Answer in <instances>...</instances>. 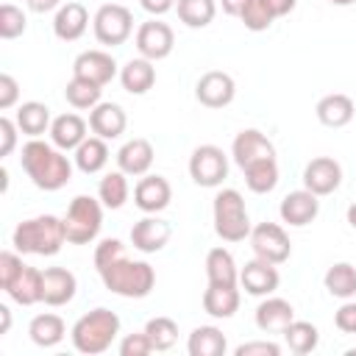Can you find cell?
Instances as JSON below:
<instances>
[{"instance_id":"6da1fadb","label":"cell","mask_w":356,"mask_h":356,"mask_svg":"<svg viewBox=\"0 0 356 356\" xmlns=\"http://www.w3.org/2000/svg\"><path fill=\"white\" fill-rule=\"evenodd\" d=\"M19 161H22V170L28 172V178L44 192H56L72 178V164L67 161V156L58 153L56 147H50L47 142H42L39 136L22 145Z\"/></svg>"},{"instance_id":"7a4b0ae2","label":"cell","mask_w":356,"mask_h":356,"mask_svg":"<svg viewBox=\"0 0 356 356\" xmlns=\"http://www.w3.org/2000/svg\"><path fill=\"white\" fill-rule=\"evenodd\" d=\"M14 248L19 253H36V256H53L61 250V245L67 242V231H64V220H58L56 214H39L31 220H22L14 228L11 236Z\"/></svg>"},{"instance_id":"3957f363","label":"cell","mask_w":356,"mask_h":356,"mask_svg":"<svg viewBox=\"0 0 356 356\" xmlns=\"http://www.w3.org/2000/svg\"><path fill=\"white\" fill-rule=\"evenodd\" d=\"M106 289L108 292H117L122 298H145L153 284H156V273L147 261H131L122 256H117L114 261H108L106 267L97 270Z\"/></svg>"},{"instance_id":"277c9868","label":"cell","mask_w":356,"mask_h":356,"mask_svg":"<svg viewBox=\"0 0 356 356\" xmlns=\"http://www.w3.org/2000/svg\"><path fill=\"white\" fill-rule=\"evenodd\" d=\"M120 331V317L111 309H92L72 325V345L81 353H103Z\"/></svg>"},{"instance_id":"5b68a950","label":"cell","mask_w":356,"mask_h":356,"mask_svg":"<svg viewBox=\"0 0 356 356\" xmlns=\"http://www.w3.org/2000/svg\"><path fill=\"white\" fill-rule=\"evenodd\" d=\"M214 231L225 242H239V239L250 236L248 209H245V200L236 189L217 192V197H214Z\"/></svg>"},{"instance_id":"8992f818","label":"cell","mask_w":356,"mask_h":356,"mask_svg":"<svg viewBox=\"0 0 356 356\" xmlns=\"http://www.w3.org/2000/svg\"><path fill=\"white\" fill-rule=\"evenodd\" d=\"M103 225V209L95 197L89 195H78L72 197L67 217H64V231H67V242L72 245H86L97 236Z\"/></svg>"},{"instance_id":"52a82bcc","label":"cell","mask_w":356,"mask_h":356,"mask_svg":"<svg viewBox=\"0 0 356 356\" xmlns=\"http://www.w3.org/2000/svg\"><path fill=\"white\" fill-rule=\"evenodd\" d=\"M95 36L100 44H122L134 31V14L122 3H106L97 8L95 19Z\"/></svg>"},{"instance_id":"ba28073f","label":"cell","mask_w":356,"mask_h":356,"mask_svg":"<svg viewBox=\"0 0 356 356\" xmlns=\"http://www.w3.org/2000/svg\"><path fill=\"white\" fill-rule=\"evenodd\" d=\"M189 175L197 186H217L228 175V159L217 145H200L189 156Z\"/></svg>"},{"instance_id":"9c48e42d","label":"cell","mask_w":356,"mask_h":356,"mask_svg":"<svg viewBox=\"0 0 356 356\" xmlns=\"http://www.w3.org/2000/svg\"><path fill=\"white\" fill-rule=\"evenodd\" d=\"M250 248L259 259L273 261V264L286 261L289 253H292V242H289L286 231L278 222H259L250 231Z\"/></svg>"},{"instance_id":"30bf717a","label":"cell","mask_w":356,"mask_h":356,"mask_svg":"<svg viewBox=\"0 0 356 356\" xmlns=\"http://www.w3.org/2000/svg\"><path fill=\"white\" fill-rule=\"evenodd\" d=\"M172 44H175V33L161 19H147L136 28V50L142 53V58H150V61L167 58Z\"/></svg>"},{"instance_id":"8fae6325","label":"cell","mask_w":356,"mask_h":356,"mask_svg":"<svg viewBox=\"0 0 356 356\" xmlns=\"http://www.w3.org/2000/svg\"><path fill=\"white\" fill-rule=\"evenodd\" d=\"M234 92H236V83L222 70H209L195 83V97L206 108H222V106H228L234 100Z\"/></svg>"},{"instance_id":"7c38bea8","label":"cell","mask_w":356,"mask_h":356,"mask_svg":"<svg viewBox=\"0 0 356 356\" xmlns=\"http://www.w3.org/2000/svg\"><path fill=\"white\" fill-rule=\"evenodd\" d=\"M342 181V167L337 159L331 156H314L306 167H303V186L309 192L320 195H331Z\"/></svg>"},{"instance_id":"4fadbf2b","label":"cell","mask_w":356,"mask_h":356,"mask_svg":"<svg viewBox=\"0 0 356 356\" xmlns=\"http://www.w3.org/2000/svg\"><path fill=\"white\" fill-rule=\"evenodd\" d=\"M114 72H117V61L106 50H83L72 61V75L86 78V81H92L97 86L108 83L114 78Z\"/></svg>"},{"instance_id":"5bb4252c","label":"cell","mask_w":356,"mask_h":356,"mask_svg":"<svg viewBox=\"0 0 356 356\" xmlns=\"http://www.w3.org/2000/svg\"><path fill=\"white\" fill-rule=\"evenodd\" d=\"M134 200H136V206L142 211L156 214V211H161V209L170 206L172 186H170V181L164 175H142L139 184H136V189H134Z\"/></svg>"},{"instance_id":"9a60e30c","label":"cell","mask_w":356,"mask_h":356,"mask_svg":"<svg viewBox=\"0 0 356 356\" xmlns=\"http://www.w3.org/2000/svg\"><path fill=\"white\" fill-rule=\"evenodd\" d=\"M78 281L67 267H47L42 270V300L47 306H64L75 298Z\"/></svg>"},{"instance_id":"2e32d148","label":"cell","mask_w":356,"mask_h":356,"mask_svg":"<svg viewBox=\"0 0 356 356\" xmlns=\"http://www.w3.org/2000/svg\"><path fill=\"white\" fill-rule=\"evenodd\" d=\"M170 234H172V228H170L167 220H161V217H142L131 228V242L142 253H156V250H161L167 245Z\"/></svg>"},{"instance_id":"e0dca14e","label":"cell","mask_w":356,"mask_h":356,"mask_svg":"<svg viewBox=\"0 0 356 356\" xmlns=\"http://www.w3.org/2000/svg\"><path fill=\"white\" fill-rule=\"evenodd\" d=\"M89 25V11L83 3L78 0H70L64 3L58 11H56V19H53V33L61 39V42H75L83 36Z\"/></svg>"},{"instance_id":"ac0fdd59","label":"cell","mask_w":356,"mask_h":356,"mask_svg":"<svg viewBox=\"0 0 356 356\" xmlns=\"http://www.w3.org/2000/svg\"><path fill=\"white\" fill-rule=\"evenodd\" d=\"M231 153H234L236 164L245 167V164H250V161H256V159L275 156V147H273V142H270L261 131H256V128H245V131H239V134L234 136Z\"/></svg>"},{"instance_id":"d6986e66","label":"cell","mask_w":356,"mask_h":356,"mask_svg":"<svg viewBox=\"0 0 356 356\" xmlns=\"http://www.w3.org/2000/svg\"><path fill=\"white\" fill-rule=\"evenodd\" d=\"M278 270H275V264L273 261H264V259H253V261H248L245 267H242V273H239V284L250 292V295H270V292H275L278 289Z\"/></svg>"},{"instance_id":"ffe728a7","label":"cell","mask_w":356,"mask_h":356,"mask_svg":"<svg viewBox=\"0 0 356 356\" xmlns=\"http://www.w3.org/2000/svg\"><path fill=\"white\" fill-rule=\"evenodd\" d=\"M320 211V200L309 189H295L281 200V220L289 225H309Z\"/></svg>"},{"instance_id":"44dd1931","label":"cell","mask_w":356,"mask_h":356,"mask_svg":"<svg viewBox=\"0 0 356 356\" xmlns=\"http://www.w3.org/2000/svg\"><path fill=\"white\" fill-rule=\"evenodd\" d=\"M8 292L11 300H17L19 306H33L42 300V270L31 267V264H22L19 273L3 286Z\"/></svg>"},{"instance_id":"7402d4cb","label":"cell","mask_w":356,"mask_h":356,"mask_svg":"<svg viewBox=\"0 0 356 356\" xmlns=\"http://www.w3.org/2000/svg\"><path fill=\"white\" fill-rule=\"evenodd\" d=\"M317 120L323 122V125H328V128H342V125H348L350 120H353V111H356V106H353V97L350 95H345V92H331V95H323L320 100H317Z\"/></svg>"},{"instance_id":"603a6c76","label":"cell","mask_w":356,"mask_h":356,"mask_svg":"<svg viewBox=\"0 0 356 356\" xmlns=\"http://www.w3.org/2000/svg\"><path fill=\"white\" fill-rule=\"evenodd\" d=\"M117 164L125 175H145L153 164V145L145 136H134L117 150Z\"/></svg>"},{"instance_id":"cb8c5ba5","label":"cell","mask_w":356,"mask_h":356,"mask_svg":"<svg viewBox=\"0 0 356 356\" xmlns=\"http://www.w3.org/2000/svg\"><path fill=\"white\" fill-rule=\"evenodd\" d=\"M295 320V309L284 298H267L256 309V325L267 334H284V328Z\"/></svg>"},{"instance_id":"d4e9b609","label":"cell","mask_w":356,"mask_h":356,"mask_svg":"<svg viewBox=\"0 0 356 356\" xmlns=\"http://www.w3.org/2000/svg\"><path fill=\"white\" fill-rule=\"evenodd\" d=\"M50 139L61 150H75L86 139V120L81 114H75V111L58 114L53 120V125H50Z\"/></svg>"},{"instance_id":"484cf974","label":"cell","mask_w":356,"mask_h":356,"mask_svg":"<svg viewBox=\"0 0 356 356\" xmlns=\"http://www.w3.org/2000/svg\"><path fill=\"white\" fill-rule=\"evenodd\" d=\"M125 111L117 106V103H97L92 111H89V128L95 136L100 139H114L125 131Z\"/></svg>"},{"instance_id":"4316f807","label":"cell","mask_w":356,"mask_h":356,"mask_svg":"<svg viewBox=\"0 0 356 356\" xmlns=\"http://www.w3.org/2000/svg\"><path fill=\"white\" fill-rule=\"evenodd\" d=\"M242 172H245L248 189L256 192V195H264V192L275 189V184H278V164H275V156L256 159V161L245 164Z\"/></svg>"},{"instance_id":"83f0119b","label":"cell","mask_w":356,"mask_h":356,"mask_svg":"<svg viewBox=\"0 0 356 356\" xmlns=\"http://www.w3.org/2000/svg\"><path fill=\"white\" fill-rule=\"evenodd\" d=\"M203 309L211 317H231L239 309V289L225 284H209L203 292Z\"/></svg>"},{"instance_id":"f1b7e54d","label":"cell","mask_w":356,"mask_h":356,"mask_svg":"<svg viewBox=\"0 0 356 356\" xmlns=\"http://www.w3.org/2000/svg\"><path fill=\"white\" fill-rule=\"evenodd\" d=\"M122 89L131 95H145L153 83H156V67L150 64V58H131L122 72H120Z\"/></svg>"},{"instance_id":"f546056e","label":"cell","mask_w":356,"mask_h":356,"mask_svg":"<svg viewBox=\"0 0 356 356\" xmlns=\"http://www.w3.org/2000/svg\"><path fill=\"white\" fill-rule=\"evenodd\" d=\"M50 125H53V122H50V108H47L44 103L28 100V103H22V106L17 108V128H19L22 134H28L31 139H36L39 134H44Z\"/></svg>"},{"instance_id":"4dcf8cb0","label":"cell","mask_w":356,"mask_h":356,"mask_svg":"<svg viewBox=\"0 0 356 356\" xmlns=\"http://www.w3.org/2000/svg\"><path fill=\"white\" fill-rule=\"evenodd\" d=\"M106 161H108V147H106V139H100V136H86L75 147V164L86 175L100 172L106 167Z\"/></svg>"},{"instance_id":"1f68e13d","label":"cell","mask_w":356,"mask_h":356,"mask_svg":"<svg viewBox=\"0 0 356 356\" xmlns=\"http://www.w3.org/2000/svg\"><path fill=\"white\" fill-rule=\"evenodd\" d=\"M206 275H209V284H225V286H236V264H234V256L225 250V248H211L206 253Z\"/></svg>"},{"instance_id":"d6a6232c","label":"cell","mask_w":356,"mask_h":356,"mask_svg":"<svg viewBox=\"0 0 356 356\" xmlns=\"http://www.w3.org/2000/svg\"><path fill=\"white\" fill-rule=\"evenodd\" d=\"M28 334H31V339H33L39 348L58 345V342L64 339V320H61L58 314H50V312L36 314V317L31 320V325H28Z\"/></svg>"},{"instance_id":"836d02e7","label":"cell","mask_w":356,"mask_h":356,"mask_svg":"<svg viewBox=\"0 0 356 356\" xmlns=\"http://www.w3.org/2000/svg\"><path fill=\"white\" fill-rule=\"evenodd\" d=\"M189 356H222L225 353V334L214 325H200L189 334Z\"/></svg>"},{"instance_id":"e575fe53","label":"cell","mask_w":356,"mask_h":356,"mask_svg":"<svg viewBox=\"0 0 356 356\" xmlns=\"http://www.w3.org/2000/svg\"><path fill=\"white\" fill-rule=\"evenodd\" d=\"M325 289L334 298H353L356 295V267L348 261H337L325 270Z\"/></svg>"},{"instance_id":"d590c367","label":"cell","mask_w":356,"mask_h":356,"mask_svg":"<svg viewBox=\"0 0 356 356\" xmlns=\"http://www.w3.org/2000/svg\"><path fill=\"white\" fill-rule=\"evenodd\" d=\"M284 339H286V345H289L292 353L306 356V353H312V350L317 348L320 334H317V328H314L312 323H306V320H292V323L284 328Z\"/></svg>"},{"instance_id":"8d00e7d4","label":"cell","mask_w":356,"mask_h":356,"mask_svg":"<svg viewBox=\"0 0 356 356\" xmlns=\"http://www.w3.org/2000/svg\"><path fill=\"white\" fill-rule=\"evenodd\" d=\"M100 92H103V86H97V83L86 81V78L72 75V81L64 89V97H67V103L72 108H95L100 103Z\"/></svg>"},{"instance_id":"74e56055","label":"cell","mask_w":356,"mask_h":356,"mask_svg":"<svg viewBox=\"0 0 356 356\" xmlns=\"http://www.w3.org/2000/svg\"><path fill=\"white\" fill-rule=\"evenodd\" d=\"M217 14L214 0H178V19L189 28H206Z\"/></svg>"},{"instance_id":"f35d334b","label":"cell","mask_w":356,"mask_h":356,"mask_svg":"<svg viewBox=\"0 0 356 356\" xmlns=\"http://www.w3.org/2000/svg\"><path fill=\"white\" fill-rule=\"evenodd\" d=\"M97 195H100V203H103L106 209H120V206L128 200V181H125V172H122V170L106 172V175L100 178Z\"/></svg>"},{"instance_id":"ab89813d","label":"cell","mask_w":356,"mask_h":356,"mask_svg":"<svg viewBox=\"0 0 356 356\" xmlns=\"http://www.w3.org/2000/svg\"><path fill=\"white\" fill-rule=\"evenodd\" d=\"M145 334H147L153 350H170L178 339V325L172 317H150L145 325Z\"/></svg>"},{"instance_id":"60d3db41","label":"cell","mask_w":356,"mask_h":356,"mask_svg":"<svg viewBox=\"0 0 356 356\" xmlns=\"http://www.w3.org/2000/svg\"><path fill=\"white\" fill-rule=\"evenodd\" d=\"M25 28H28V19H25L22 8H17L14 3H3L0 6V36L17 39L25 33Z\"/></svg>"},{"instance_id":"b9f144b4","label":"cell","mask_w":356,"mask_h":356,"mask_svg":"<svg viewBox=\"0 0 356 356\" xmlns=\"http://www.w3.org/2000/svg\"><path fill=\"white\" fill-rule=\"evenodd\" d=\"M239 19H242V25H245L248 31H267L275 17L267 11V6H264L261 0H250V6L242 11Z\"/></svg>"},{"instance_id":"7bdbcfd3","label":"cell","mask_w":356,"mask_h":356,"mask_svg":"<svg viewBox=\"0 0 356 356\" xmlns=\"http://www.w3.org/2000/svg\"><path fill=\"white\" fill-rule=\"evenodd\" d=\"M125 253V245L120 242V239H103L97 248H95V267L100 270V267H106L108 261H114L117 256H122Z\"/></svg>"},{"instance_id":"ee69618b","label":"cell","mask_w":356,"mask_h":356,"mask_svg":"<svg viewBox=\"0 0 356 356\" xmlns=\"http://www.w3.org/2000/svg\"><path fill=\"white\" fill-rule=\"evenodd\" d=\"M153 350V345H150V339H147V334L142 331V334H128L122 342H120V353L122 356H147Z\"/></svg>"},{"instance_id":"f6af8a7d","label":"cell","mask_w":356,"mask_h":356,"mask_svg":"<svg viewBox=\"0 0 356 356\" xmlns=\"http://www.w3.org/2000/svg\"><path fill=\"white\" fill-rule=\"evenodd\" d=\"M17 97H19L17 81H14L8 72H0V108H3V111L11 108V106L17 103Z\"/></svg>"},{"instance_id":"bcb514c9","label":"cell","mask_w":356,"mask_h":356,"mask_svg":"<svg viewBox=\"0 0 356 356\" xmlns=\"http://www.w3.org/2000/svg\"><path fill=\"white\" fill-rule=\"evenodd\" d=\"M19 267H22V259H19L17 253L3 250V253H0V286H6V284L19 273Z\"/></svg>"},{"instance_id":"7dc6e473","label":"cell","mask_w":356,"mask_h":356,"mask_svg":"<svg viewBox=\"0 0 356 356\" xmlns=\"http://www.w3.org/2000/svg\"><path fill=\"white\" fill-rule=\"evenodd\" d=\"M334 323L345 334H356V303H342L334 314Z\"/></svg>"},{"instance_id":"c3c4849f","label":"cell","mask_w":356,"mask_h":356,"mask_svg":"<svg viewBox=\"0 0 356 356\" xmlns=\"http://www.w3.org/2000/svg\"><path fill=\"white\" fill-rule=\"evenodd\" d=\"M17 145V122L8 117H0V156H8Z\"/></svg>"},{"instance_id":"681fc988","label":"cell","mask_w":356,"mask_h":356,"mask_svg":"<svg viewBox=\"0 0 356 356\" xmlns=\"http://www.w3.org/2000/svg\"><path fill=\"white\" fill-rule=\"evenodd\" d=\"M281 348L275 342H245L236 348V356H278Z\"/></svg>"},{"instance_id":"f907efd6","label":"cell","mask_w":356,"mask_h":356,"mask_svg":"<svg viewBox=\"0 0 356 356\" xmlns=\"http://www.w3.org/2000/svg\"><path fill=\"white\" fill-rule=\"evenodd\" d=\"M261 3L267 6V11H270L273 17H286V14L295 8L298 0H261Z\"/></svg>"},{"instance_id":"816d5d0a","label":"cell","mask_w":356,"mask_h":356,"mask_svg":"<svg viewBox=\"0 0 356 356\" xmlns=\"http://www.w3.org/2000/svg\"><path fill=\"white\" fill-rule=\"evenodd\" d=\"M139 3H142V8H145L147 14H164V11L172 8L175 0H139Z\"/></svg>"},{"instance_id":"f5cc1de1","label":"cell","mask_w":356,"mask_h":356,"mask_svg":"<svg viewBox=\"0 0 356 356\" xmlns=\"http://www.w3.org/2000/svg\"><path fill=\"white\" fill-rule=\"evenodd\" d=\"M220 3H222V11L231 17H242V11L250 6V0H220Z\"/></svg>"},{"instance_id":"db71d44e","label":"cell","mask_w":356,"mask_h":356,"mask_svg":"<svg viewBox=\"0 0 356 356\" xmlns=\"http://www.w3.org/2000/svg\"><path fill=\"white\" fill-rule=\"evenodd\" d=\"M28 3V8L31 11H36V14H44V11H53L61 0H25Z\"/></svg>"},{"instance_id":"11a10c76","label":"cell","mask_w":356,"mask_h":356,"mask_svg":"<svg viewBox=\"0 0 356 356\" xmlns=\"http://www.w3.org/2000/svg\"><path fill=\"white\" fill-rule=\"evenodd\" d=\"M8 325H11V312H8V306L0 303V334H6Z\"/></svg>"},{"instance_id":"9f6ffc18","label":"cell","mask_w":356,"mask_h":356,"mask_svg":"<svg viewBox=\"0 0 356 356\" xmlns=\"http://www.w3.org/2000/svg\"><path fill=\"white\" fill-rule=\"evenodd\" d=\"M348 222L356 228V203H350V206H348Z\"/></svg>"},{"instance_id":"6f0895ef","label":"cell","mask_w":356,"mask_h":356,"mask_svg":"<svg viewBox=\"0 0 356 356\" xmlns=\"http://www.w3.org/2000/svg\"><path fill=\"white\" fill-rule=\"evenodd\" d=\"M6 184H8V172L6 167H0V192H6Z\"/></svg>"},{"instance_id":"680465c9","label":"cell","mask_w":356,"mask_h":356,"mask_svg":"<svg viewBox=\"0 0 356 356\" xmlns=\"http://www.w3.org/2000/svg\"><path fill=\"white\" fill-rule=\"evenodd\" d=\"M328 3H334V6H350V3H356V0H328Z\"/></svg>"}]
</instances>
